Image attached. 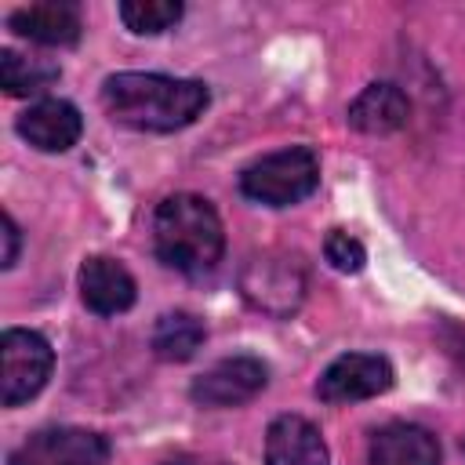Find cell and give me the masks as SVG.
<instances>
[{
	"label": "cell",
	"instance_id": "e0dca14e",
	"mask_svg": "<svg viewBox=\"0 0 465 465\" xmlns=\"http://www.w3.org/2000/svg\"><path fill=\"white\" fill-rule=\"evenodd\" d=\"M182 15L185 7L178 0H124L120 4V22L138 36L167 33L171 25L182 22Z\"/></svg>",
	"mask_w": 465,
	"mask_h": 465
},
{
	"label": "cell",
	"instance_id": "ac0fdd59",
	"mask_svg": "<svg viewBox=\"0 0 465 465\" xmlns=\"http://www.w3.org/2000/svg\"><path fill=\"white\" fill-rule=\"evenodd\" d=\"M323 258H327L331 269H338V272H360L363 262H367V251H363V243H360L352 232L331 229L327 240H323Z\"/></svg>",
	"mask_w": 465,
	"mask_h": 465
},
{
	"label": "cell",
	"instance_id": "8fae6325",
	"mask_svg": "<svg viewBox=\"0 0 465 465\" xmlns=\"http://www.w3.org/2000/svg\"><path fill=\"white\" fill-rule=\"evenodd\" d=\"M323 432L302 414H280L265 429V465H327Z\"/></svg>",
	"mask_w": 465,
	"mask_h": 465
},
{
	"label": "cell",
	"instance_id": "6da1fadb",
	"mask_svg": "<svg viewBox=\"0 0 465 465\" xmlns=\"http://www.w3.org/2000/svg\"><path fill=\"white\" fill-rule=\"evenodd\" d=\"M211 102L203 80L163 76V73H113L102 80V105L105 113L149 134H171L189 127Z\"/></svg>",
	"mask_w": 465,
	"mask_h": 465
},
{
	"label": "cell",
	"instance_id": "5bb4252c",
	"mask_svg": "<svg viewBox=\"0 0 465 465\" xmlns=\"http://www.w3.org/2000/svg\"><path fill=\"white\" fill-rule=\"evenodd\" d=\"M407 116H411V102L389 80L367 84L349 102V127H356L363 134H392V131L407 127Z\"/></svg>",
	"mask_w": 465,
	"mask_h": 465
},
{
	"label": "cell",
	"instance_id": "4fadbf2b",
	"mask_svg": "<svg viewBox=\"0 0 465 465\" xmlns=\"http://www.w3.org/2000/svg\"><path fill=\"white\" fill-rule=\"evenodd\" d=\"M7 25L33 40V44H44V47H73L84 33V22H80V11L73 4H25L18 11H11Z\"/></svg>",
	"mask_w": 465,
	"mask_h": 465
},
{
	"label": "cell",
	"instance_id": "8992f818",
	"mask_svg": "<svg viewBox=\"0 0 465 465\" xmlns=\"http://www.w3.org/2000/svg\"><path fill=\"white\" fill-rule=\"evenodd\" d=\"M11 465H109V440L80 425H51L22 440Z\"/></svg>",
	"mask_w": 465,
	"mask_h": 465
},
{
	"label": "cell",
	"instance_id": "30bf717a",
	"mask_svg": "<svg viewBox=\"0 0 465 465\" xmlns=\"http://www.w3.org/2000/svg\"><path fill=\"white\" fill-rule=\"evenodd\" d=\"M15 131L40 153H65L80 142L84 116L65 98H40L15 120Z\"/></svg>",
	"mask_w": 465,
	"mask_h": 465
},
{
	"label": "cell",
	"instance_id": "ba28073f",
	"mask_svg": "<svg viewBox=\"0 0 465 465\" xmlns=\"http://www.w3.org/2000/svg\"><path fill=\"white\" fill-rule=\"evenodd\" d=\"M269 385V367L258 356H225L193 378L189 396L200 407H240Z\"/></svg>",
	"mask_w": 465,
	"mask_h": 465
},
{
	"label": "cell",
	"instance_id": "d6986e66",
	"mask_svg": "<svg viewBox=\"0 0 465 465\" xmlns=\"http://www.w3.org/2000/svg\"><path fill=\"white\" fill-rule=\"evenodd\" d=\"M18 247H22V232H18L15 218L4 211V258H0L4 269H11V265L18 262Z\"/></svg>",
	"mask_w": 465,
	"mask_h": 465
},
{
	"label": "cell",
	"instance_id": "52a82bcc",
	"mask_svg": "<svg viewBox=\"0 0 465 465\" xmlns=\"http://www.w3.org/2000/svg\"><path fill=\"white\" fill-rule=\"evenodd\" d=\"M396 381V371L378 352H345L331 360L316 381V396L323 403H356L389 392Z\"/></svg>",
	"mask_w": 465,
	"mask_h": 465
},
{
	"label": "cell",
	"instance_id": "7c38bea8",
	"mask_svg": "<svg viewBox=\"0 0 465 465\" xmlns=\"http://www.w3.org/2000/svg\"><path fill=\"white\" fill-rule=\"evenodd\" d=\"M367 465H440V440L414 421H389L367 443Z\"/></svg>",
	"mask_w": 465,
	"mask_h": 465
},
{
	"label": "cell",
	"instance_id": "2e32d148",
	"mask_svg": "<svg viewBox=\"0 0 465 465\" xmlns=\"http://www.w3.org/2000/svg\"><path fill=\"white\" fill-rule=\"evenodd\" d=\"M58 65L44 62V58H25L11 47L0 51V84H4V94L11 98H22V94H40L47 91L54 80H58Z\"/></svg>",
	"mask_w": 465,
	"mask_h": 465
},
{
	"label": "cell",
	"instance_id": "9c48e42d",
	"mask_svg": "<svg viewBox=\"0 0 465 465\" xmlns=\"http://www.w3.org/2000/svg\"><path fill=\"white\" fill-rule=\"evenodd\" d=\"M76 283H80V298L91 312L98 316H120L134 305L138 298V283L134 276L127 272L124 262L109 258V254H91L84 258L80 272H76Z\"/></svg>",
	"mask_w": 465,
	"mask_h": 465
},
{
	"label": "cell",
	"instance_id": "7a4b0ae2",
	"mask_svg": "<svg viewBox=\"0 0 465 465\" xmlns=\"http://www.w3.org/2000/svg\"><path fill=\"white\" fill-rule=\"evenodd\" d=\"M153 251L182 276H207L225 254V229L207 196L174 193L153 211Z\"/></svg>",
	"mask_w": 465,
	"mask_h": 465
},
{
	"label": "cell",
	"instance_id": "9a60e30c",
	"mask_svg": "<svg viewBox=\"0 0 465 465\" xmlns=\"http://www.w3.org/2000/svg\"><path fill=\"white\" fill-rule=\"evenodd\" d=\"M207 341V327L196 312H185V309H171L163 312L156 323H153V334H149V345L156 352V360L163 363H185L193 360Z\"/></svg>",
	"mask_w": 465,
	"mask_h": 465
},
{
	"label": "cell",
	"instance_id": "3957f363",
	"mask_svg": "<svg viewBox=\"0 0 465 465\" xmlns=\"http://www.w3.org/2000/svg\"><path fill=\"white\" fill-rule=\"evenodd\" d=\"M320 185V156L309 145L276 149L240 171V193L265 207H291Z\"/></svg>",
	"mask_w": 465,
	"mask_h": 465
},
{
	"label": "cell",
	"instance_id": "277c9868",
	"mask_svg": "<svg viewBox=\"0 0 465 465\" xmlns=\"http://www.w3.org/2000/svg\"><path fill=\"white\" fill-rule=\"evenodd\" d=\"M240 291L258 312L287 320L291 312H298L305 298V265L298 254L287 251L251 254L247 265L240 269Z\"/></svg>",
	"mask_w": 465,
	"mask_h": 465
},
{
	"label": "cell",
	"instance_id": "5b68a950",
	"mask_svg": "<svg viewBox=\"0 0 465 465\" xmlns=\"http://www.w3.org/2000/svg\"><path fill=\"white\" fill-rule=\"evenodd\" d=\"M54 371V349L40 331L7 327L0 338V400L18 407L33 400Z\"/></svg>",
	"mask_w": 465,
	"mask_h": 465
}]
</instances>
